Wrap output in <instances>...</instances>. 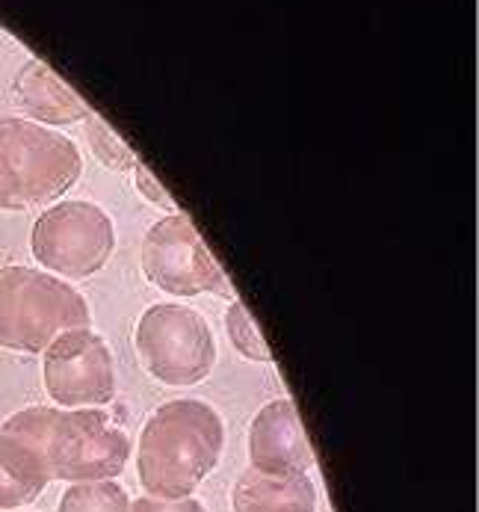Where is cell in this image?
Segmentation results:
<instances>
[{
  "instance_id": "11",
  "label": "cell",
  "mask_w": 479,
  "mask_h": 512,
  "mask_svg": "<svg viewBox=\"0 0 479 512\" xmlns=\"http://www.w3.org/2000/svg\"><path fill=\"white\" fill-rule=\"evenodd\" d=\"M234 512H317V486L308 474L273 477L246 468L231 495Z\"/></svg>"
},
{
  "instance_id": "4",
  "label": "cell",
  "mask_w": 479,
  "mask_h": 512,
  "mask_svg": "<svg viewBox=\"0 0 479 512\" xmlns=\"http://www.w3.org/2000/svg\"><path fill=\"white\" fill-rule=\"evenodd\" d=\"M92 320L89 302L69 282L33 270L0 267V347L12 353H45L54 338L71 329H86Z\"/></svg>"
},
{
  "instance_id": "5",
  "label": "cell",
  "mask_w": 479,
  "mask_h": 512,
  "mask_svg": "<svg viewBox=\"0 0 479 512\" xmlns=\"http://www.w3.org/2000/svg\"><path fill=\"white\" fill-rule=\"evenodd\" d=\"M137 356L145 373L169 388L205 382L216 367V338L205 317L181 302H157L139 317Z\"/></svg>"
},
{
  "instance_id": "6",
  "label": "cell",
  "mask_w": 479,
  "mask_h": 512,
  "mask_svg": "<svg viewBox=\"0 0 479 512\" xmlns=\"http://www.w3.org/2000/svg\"><path fill=\"white\" fill-rule=\"evenodd\" d=\"M116 249V225L92 202H57L39 214L30 231V252L57 279H89L104 270Z\"/></svg>"
},
{
  "instance_id": "16",
  "label": "cell",
  "mask_w": 479,
  "mask_h": 512,
  "mask_svg": "<svg viewBox=\"0 0 479 512\" xmlns=\"http://www.w3.org/2000/svg\"><path fill=\"white\" fill-rule=\"evenodd\" d=\"M134 184H137V190L142 193V199L148 202V205H154V208H160V211H166V214H178V205H175V199L163 190V184L151 175V169L137 160V166H134Z\"/></svg>"
},
{
  "instance_id": "9",
  "label": "cell",
  "mask_w": 479,
  "mask_h": 512,
  "mask_svg": "<svg viewBox=\"0 0 479 512\" xmlns=\"http://www.w3.org/2000/svg\"><path fill=\"white\" fill-rule=\"evenodd\" d=\"M249 462V468L273 477H296L311 471L314 447L293 400H273L255 415L249 427Z\"/></svg>"
},
{
  "instance_id": "18",
  "label": "cell",
  "mask_w": 479,
  "mask_h": 512,
  "mask_svg": "<svg viewBox=\"0 0 479 512\" xmlns=\"http://www.w3.org/2000/svg\"><path fill=\"white\" fill-rule=\"evenodd\" d=\"M0 512H30V510H0Z\"/></svg>"
},
{
  "instance_id": "7",
  "label": "cell",
  "mask_w": 479,
  "mask_h": 512,
  "mask_svg": "<svg viewBox=\"0 0 479 512\" xmlns=\"http://www.w3.org/2000/svg\"><path fill=\"white\" fill-rule=\"evenodd\" d=\"M139 261L145 279L172 296L213 293L222 299H234L228 276L216 264L213 252L207 249L193 220L181 211L154 222L145 231Z\"/></svg>"
},
{
  "instance_id": "2",
  "label": "cell",
  "mask_w": 479,
  "mask_h": 512,
  "mask_svg": "<svg viewBox=\"0 0 479 512\" xmlns=\"http://www.w3.org/2000/svg\"><path fill=\"white\" fill-rule=\"evenodd\" d=\"M0 433L33 444L42 453L51 480L63 483L116 480L131 459L128 433L101 409L30 406L6 418Z\"/></svg>"
},
{
  "instance_id": "15",
  "label": "cell",
  "mask_w": 479,
  "mask_h": 512,
  "mask_svg": "<svg viewBox=\"0 0 479 512\" xmlns=\"http://www.w3.org/2000/svg\"><path fill=\"white\" fill-rule=\"evenodd\" d=\"M86 140L89 148L95 154V160L104 166V169H113V172H128L137 166V154L134 148H128V143L110 128V122H104L101 116H89L86 119Z\"/></svg>"
},
{
  "instance_id": "17",
  "label": "cell",
  "mask_w": 479,
  "mask_h": 512,
  "mask_svg": "<svg viewBox=\"0 0 479 512\" xmlns=\"http://www.w3.org/2000/svg\"><path fill=\"white\" fill-rule=\"evenodd\" d=\"M131 512H207L202 501L196 498H181V501H157V498H137L131 504Z\"/></svg>"
},
{
  "instance_id": "13",
  "label": "cell",
  "mask_w": 479,
  "mask_h": 512,
  "mask_svg": "<svg viewBox=\"0 0 479 512\" xmlns=\"http://www.w3.org/2000/svg\"><path fill=\"white\" fill-rule=\"evenodd\" d=\"M57 512H131V498L113 480L71 483L60 498Z\"/></svg>"
},
{
  "instance_id": "12",
  "label": "cell",
  "mask_w": 479,
  "mask_h": 512,
  "mask_svg": "<svg viewBox=\"0 0 479 512\" xmlns=\"http://www.w3.org/2000/svg\"><path fill=\"white\" fill-rule=\"evenodd\" d=\"M51 483V471L33 444L0 433V510L30 507Z\"/></svg>"
},
{
  "instance_id": "1",
  "label": "cell",
  "mask_w": 479,
  "mask_h": 512,
  "mask_svg": "<svg viewBox=\"0 0 479 512\" xmlns=\"http://www.w3.org/2000/svg\"><path fill=\"white\" fill-rule=\"evenodd\" d=\"M225 447L219 412L193 397L169 400L151 412L137 444V474L148 498L181 501L210 477Z\"/></svg>"
},
{
  "instance_id": "3",
  "label": "cell",
  "mask_w": 479,
  "mask_h": 512,
  "mask_svg": "<svg viewBox=\"0 0 479 512\" xmlns=\"http://www.w3.org/2000/svg\"><path fill=\"white\" fill-rule=\"evenodd\" d=\"M77 143L30 119H0V211H30L57 202L77 184Z\"/></svg>"
},
{
  "instance_id": "8",
  "label": "cell",
  "mask_w": 479,
  "mask_h": 512,
  "mask_svg": "<svg viewBox=\"0 0 479 512\" xmlns=\"http://www.w3.org/2000/svg\"><path fill=\"white\" fill-rule=\"evenodd\" d=\"M42 379L57 409H98L116 397V365L107 341L86 329L63 332L42 353Z\"/></svg>"
},
{
  "instance_id": "10",
  "label": "cell",
  "mask_w": 479,
  "mask_h": 512,
  "mask_svg": "<svg viewBox=\"0 0 479 512\" xmlns=\"http://www.w3.org/2000/svg\"><path fill=\"white\" fill-rule=\"evenodd\" d=\"M12 95L18 107L30 116V122L45 128L86 122L92 116V107L42 60H27L21 66L12 83Z\"/></svg>"
},
{
  "instance_id": "14",
  "label": "cell",
  "mask_w": 479,
  "mask_h": 512,
  "mask_svg": "<svg viewBox=\"0 0 479 512\" xmlns=\"http://www.w3.org/2000/svg\"><path fill=\"white\" fill-rule=\"evenodd\" d=\"M225 332H228V341L234 344V350L249 359V362H273V353L255 323V317L249 314V308L234 299L225 311Z\"/></svg>"
}]
</instances>
